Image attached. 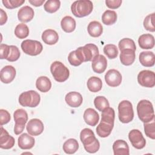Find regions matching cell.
Returning <instances> with one entry per match:
<instances>
[{
    "mask_svg": "<svg viewBox=\"0 0 155 155\" xmlns=\"http://www.w3.org/2000/svg\"><path fill=\"white\" fill-rule=\"evenodd\" d=\"M101 120L96 128L97 134L101 137H107L114 127L115 112L113 108L108 107L102 111Z\"/></svg>",
    "mask_w": 155,
    "mask_h": 155,
    "instance_id": "1",
    "label": "cell"
},
{
    "mask_svg": "<svg viewBox=\"0 0 155 155\" xmlns=\"http://www.w3.org/2000/svg\"><path fill=\"white\" fill-rule=\"evenodd\" d=\"M80 139L88 153H94L99 150L100 143L91 129L88 128L83 129L80 133Z\"/></svg>",
    "mask_w": 155,
    "mask_h": 155,
    "instance_id": "2",
    "label": "cell"
},
{
    "mask_svg": "<svg viewBox=\"0 0 155 155\" xmlns=\"http://www.w3.org/2000/svg\"><path fill=\"white\" fill-rule=\"evenodd\" d=\"M137 113L139 119L143 123L149 122L154 119L153 106L148 100L143 99L138 102Z\"/></svg>",
    "mask_w": 155,
    "mask_h": 155,
    "instance_id": "3",
    "label": "cell"
},
{
    "mask_svg": "<svg viewBox=\"0 0 155 155\" xmlns=\"http://www.w3.org/2000/svg\"><path fill=\"white\" fill-rule=\"evenodd\" d=\"M93 2L90 0H78L71 5L73 15L77 18H83L89 15L93 11Z\"/></svg>",
    "mask_w": 155,
    "mask_h": 155,
    "instance_id": "4",
    "label": "cell"
},
{
    "mask_svg": "<svg viewBox=\"0 0 155 155\" xmlns=\"http://www.w3.org/2000/svg\"><path fill=\"white\" fill-rule=\"evenodd\" d=\"M118 117L119 120L124 124H127L133 120L134 118V111L131 102L124 100L119 104Z\"/></svg>",
    "mask_w": 155,
    "mask_h": 155,
    "instance_id": "5",
    "label": "cell"
},
{
    "mask_svg": "<svg viewBox=\"0 0 155 155\" xmlns=\"http://www.w3.org/2000/svg\"><path fill=\"white\" fill-rule=\"evenodd\" d=\"M50 71L54 79L58 82H63L68 79L70 71L63 63L60 61H54L50 65Z\"/></svg>",
    "mask_w": 155,
    "mask_h": 155,
    "instance_id": "6",
    "label": "cell"
},
{
    "mask_svg": "<svg viewBox=\"0 0 155 155\" xmlns=\"http://www.w3.org/2000/svg\"><path fill=\"white\" fill-rule=\"evenodd\" d=\"M41 97L38 93L34 90H29L22 93L19 97L18 101L22 107H36L40 103Z\"/></svg>",
    "mask_w": 155,
    "mask_h": 155,
    "instance_id": "7",
    "label": "cell"
},
{
    "mask_svg": "<svg viewBox=\"0 0 155 155\" xmlns=\"http://www.w3.org/2000/svg\"><path fill=\"white\" fill-rule=\"evenodd\" d=\"M13 117L15 122L14 133L15 134L18 135L24 130L25 124L28 120V114L25 110L19 108L14 112Z\"/></svg>",
    "mask_w": 155,
    "mask_h": 155,
    "instance_id": "8",
    "label": "cell"
},
{
    "mask_svg": "<svg viewBox=\"0 0 155 155\" xmlns=\"http://www.w3.org/2000/svg\"><path fill=\"white\" fill-rule=\"evenodd\" d=\"M21 48L24 53L30 56L39 54L43 49L42 44L36 40L26 39L22 42Z\"/></svg>",
    "mask_w": 155,
    "mask_h": 155,
    "instance_id": "9",
    "label": "cell"
},
{
    "mask_svg": "<svg viewBox=\"0 0 155 155\" xmlns=\"http://www.w3.org/2000/svg\"><path fill=\"white\" fill-rule=\"evenodd\" d=\"M137 82L142 87L152 88L155 85V74L153 71L142 70L137 75Z\"/></svg>",
    "mask_w": 155,
    "mask_h": 155,
    "instance_id": "10",
    "label": "cell"
},
{
    "mask_svg": "<svg viewBox=\"0 0 155 155\" xmlns=\"http://www.w3.org/2000/svg\"><path fill=\"white\" fill-rule=\"evenodd\" d=\"M128 139L133 147L140 150L143 148L146 145V140L140 131L137 129L131 130L128 133Z\"/></svg>",
    "mask_w": 155,
    "mask_h": 155,
    "instance_id": "11",
    "label": "cell"
},
{
    "mask_svg": "<svg viewBox=\"0 0 155 155\" xmlns=\"http://www.w3.org/2000/svg\"><path fill=\"white\" fill-rule=\"evenodd\" d=\"M105 81L110 87H116L122 82V75L117 70L110 69L105 75Z\"/></svg>",
    "mask_w": 155,
    "mask_h": 155,
    "instance_id": "12",
    "label": "cell"
},
{
    "mask_svg": "<svg viewBox=\"0 0 155 155\" xmlns=\"http://www.w3.org/2000/svg\"><path fill=\"white\" fill-rule=\"evenodd\" d=\"M27 132L31 136H39L41 134L44 129L42 122L39 119H32L28 121L26 126Z\"/></svg>",
    "mask_w": 155,
    "mask_h": 155,
    "instance_id": "13",
    "label": "cell"
},
{
    "mask_svg": "<svg viewBox=\"0 0 155 155\" xmlns=\"http://www.w3.org/2000/svg\"><path fill=\"white\" fill-rule=\"evenodd\" d=\"M84 59V62L92 61L99 54V49L94 44H87L83 47H80Z\"/></svg>",
    "mask_w": 155,
    "mask_h": 155,
    "instance_id": "14",
    "label": "cell"
},
{
    "mask_svg": "<svg viewBox=\"0 0 155 155\" xmlns=\"http://www.w3.org/2000/svg\"><path fill=\"white\" fill-rule=\"evenodd\" d=\"M15 143L13 137L10 136L2 126H1L0 135V147L2 149L8 150L12 148Z\"/></svg>",
    "mask_w": 155,
    "mask_h": 155,
    "instance_id": "15",
    "label": "cell"
},
{
    "mask_svg": "<svg viewBox=\"0 0 155 155\" xmlns=\"http://www.w3.org/2000/svg\"><path fill=\"white\" fill-rule=\"evenodd\" d=\"M16 69L13 66L6 65L1 70V81L4 84H9L14 80L16 76Z\"/></svg>",
    "mask_w": 155,
    "mask_h": 155,
    "instance_id": "16",
    "label": "cell"
},
{
    "mask_svg": "<svg viewBox=\"0 0 155 155\" xmlns=\"http://www.w3.org/2000/svg\"><path fill=\"white\" fill-rule=\"evenodd\" d=\"M107 66V59L102 54H98L92 60V69L96 73L101 74L104 73L106 70Z\"/></svg>",
    "mask_w": 155,
    "mask_h": 155,
    "instance_id": "17",
    "label": "cell"
},
{
    "mask_svg": "<svg viewBox=\"0 0 155 155\" xmlns=\"http://www.w3.org/2000/svg\"><path fill=\"white\" fill-rule=\"evenodd\" d=\"M65 100L66 103L70 107L72 108H77L82 104L83 98L79 93L76 91H70L66 94Z\"/></svg>",
    "mask_w": 155,
    "mask_h": 155,
    "instance_id": "18",
    "label": "cell"
},
{
    "mask_svg": "<svg viewBox=\"0 0 155 155\" xmlns=\"http://www.w3.org/2000/svg\"><path fill=\"white\" fill-rule=\"evenodd\" d=\"M83 117L85 123L92 127L96 126L99 120L98 113L91 108H88L85 110Z\"/></svg>",
    "mask_w": 155,
    "mask_h": 155,
    "instance_id": "19",
    "label": "cell"
},
{
    "mask_svg": "<svg viewBox=\"0 0 155 155\" xmlns=\"http://www.w3.org/2000/svg\"><path fill=\"white\" fill-rule=\"evenodd\" d=\"M35 139L28 134L27 133H23L18 139V147L22 150H30L35 145Z\"/></svg>",
    "mask_w": 155,
    "mask_h": 155,
    "instance_id": "20",
    "label": "cell"
},
{
    "mask_svg": "<svg viewBox=\"0 0 155 155\" xmlns=\"http://www.w3.org/2000/svg\"><path fill=\"white\" fill-rule=\"evenodd\" d=\"M35 12L33 9L30 6L25 5L21 7L18 12V18L22 22H28L34 17Z\"/></svg>",
    "mask_w": 155,
    "mask_h": 155,
    "instance_id": "21",
    "label": "cell"
},
{
    "mask_svg": "<svg viewBox=\"0 0 155 155\" xmlns=\"http://www.w3.org/2000/svg\"><path fill=\"white\" fill-rule=\"evenodd\" d=\"M114 155H129V147L127 142L124 140H117L113 145Z\"/></svg>",
    "mask_w": 155,
    "mask_h": 155,
    "instance_id": "22",
    "label": "cell"
},
{
    "mask_svg": "<svg viewBox=\"0 0 155 155\" xmlns=\"http://www.w3.org/2000/svg\"><path fill=\"white\" fill-rule=\"evenodd\" d=\"M139 60L140 63L144 67H153L155 62V55L153 51H142L139 54Z\"/></svg>",
    "mask_w": 155,
    "mask_h": 155,
    "instance_id": "23",
    "label": "cell"
},
{
    "mask_svg": "<svg viewBox=\"0 0 155 155\" xmlns=\"http://www.w3.org/2000/svg\"><path fill=\"white\" fill-rule=\"evenodd\" d=\"M138 44L142 49H152L154 46V38L149 33L143 34L139 37Z\"/></svg>",
    "mask_w": 155,
    "mask_h": 155,
    "instance_id": "24",
    "label": "cell"
},
{
    "mask_svg": "<svg viewBox=\"0 0 155 155\" xmlns=\"http://www.w3.org/2000/svg\"><path fill=\"white\" fill-rule=\"evenodd\" d=\"M120 61L121 63L126 66L131 65L135 60V51L131 49H125L120 51Z\"/></svg>",
    "mask_w": 155,
    "mask_h": 155,
    "instance_id": "25",
    "label": "cell"
},
{
    "mask_svg": "<svg viewBox=\"0 0 155 155\" xmlns=\"http://www.w3.org/2000/svg\"><path fill=\"white\" fill-rule=\"evenodd\" d=\"M42 39L47 45H54L59 40L58 33L53 29H47L42 34Z\"/></svg>",
    "mask_w": 155,
    "mask_h": 155,
    "instance_id": "26",
    "label": "cell"
},
{
    "mask_svg": "<svg viewBox=\"0 0 155 155\" xmlns=\"http://www.w3.org/2000/svg\"><path fill=\"white\" fill-rule=\"evenodd\" d=\"M80 48L78 47L76 50L71 51L68 56V61L71 65L79 66L84 62V59Z\"/></svg>",
    "mask_w": 155,
    "mask_h": 155,
    "instance_id": "27",
    "label": "cell"
},
{
    "mask_svg": "<svg viewBox=\"0 0 155 155\" xmlns=\"http://www.w3.org/2000/svg\"><path fill=\"white\" fill-rule=\"evenodd\" d=\"M87 31L90 36L93 38H97L102 34L103 27L99 22L93 21L90 22L88 25Z\"/></svg>",
    "mask_w": 155,
    "mask_h": 155,
    "instance_id": "28",
    "label": "cell"
},
{
    "mask_svg": "<svg viewBox=\"0 0 155 155\" xmlns=\"http://www.w3.org/2000/svg\"><path fill=\"white\" fill-rule=\"evenodd\" d=\"M36 87L41 92L46 93L51 88V81L47 76H40L36 79Z\"/></svg>",
    "mask_w": 155,
    "mask_h": 155,
    "instance_id": "29",
    "label": "cell"
},
{
    "mask_svg": "<svg viewBox=\"0 0 155 155\" xmlns=\"http://www.w3.org/2000/svg\"><path fill=\"white\" fill-rule=\"evenodd\" d=\"M62 29L66 33L73 32L76 28V21L70 16L64 17L61 21Z\"/></svg>",
    "mask_w": 155,
    "mask_h": 155,
    "instance_id": "30",
    "label": "cell"
},
{
    "mask_svg": "<svg viewBox=\"0 0 155 155\" xmlns=\"http://www.w3.org/2000/svg\"><path fill=\"white\" fill-rule=\"evenodd\" d=\"M87 85L88 89L90 91L96 93L102 89V82L99 78L96 76H91L88 79Z\"/></svg>",
    "mask_w": 155,
    "mask_h": 155,
    "instance_id": "31",
    "label": "cell"
},
{
    "mask_svg": "<svg viewBox=\"0 0 155 155\" xmlns=\"http://www.w3.org/2000/svg\"><path fill=\"white\" fill-rule=\"evenodd\" d=\"M62 148L64 151L67 154H74L79 148L78 142L76 139L73 138L68 139L64 143Z\"/></svg>",
    "mask_w": 155,
    "mask_h": 155,
    "instance_id": "32",
    "label": "cell"
},
{
    "mask_svg": "<svg viewBox=\"0 0 155 155\" xmlns=\"http://www.w3.org/2000/svg\"><path fill=\"white\" fill-rule=\"evenodd\" d=\"M117 21V14L113 10H107L102 15V21L106 25H111Z\"/></svg>",
    "mask_w": 155,
    "mask_h": 155,
    "instance_id": "33",
    "label": "cell"
},
{
    "mask_svg": "<svg viewBox=\"0 0 155 155\" xmlns=\"http://www.w3.org/2000/svg\"><path fill=\"white\" fill-rule=\"evenodd\" d=\"M15 35L19 39L27 38L29 35V28L28 26L24 23L18 24L15 29Z\"/></svg>",
    "mask_w": 155,
    "mask_h": 155,
    "instance_id": "34",
    "label": "cell"
},
{
    "mask_svg": "<svg viewBox=\"0 0 155 155\" xmlns=\"http://www.w3.org/2000/svg\"><path fill=\"white\" fill-rule=\"evenodd\" d=\"M61 2L59 0H48L47 1L44 5L45 11L48 13H53L58 11L60 8Z\"/></svg>",
    "mask_w": 155,
    "mask_h": 155,
    "instance_id": "35",
    "label": "cell"
},
{
    "mask_svg": "<svg viewBox=\"0 0 155 155\" xmlns=\"http://www.w3.org/2000/svg\"><path fill=\"white\" fill-rule=\"evenodd\" d=\"M94 105L95 107L101 112L110 106L108 101L107 98L102 96H99L95 97L94 99Z\"/></svg>",
    "mask_w": 155,
    "mask_h": 155,
    "instance_id": "36",
    "label": "cell"
},
{
    "mask_svg": "<svg viewBox=\"0 0 155 155\" xmlns=\"http://www.w3.org/2000/svg\"><path fill=\"white\" fill-rule=\"evenodd\" d=\"M119 48L120 51L125 49H131L134 51L136 50V46L134 41L130 38H123L118 44Z\"/></svg>",
    "mask_w": 155,
    "mask_h": 155,
    "instance_id": "37",
    "label": "cell"
},
{
    "mask_svg": "<svg viewBox=\"0 0 155 155\" xmlns=\"http://www.w3.org/2000/svg\"><path fill=\"white\" fill-rule=\"evenodd\" d=\"M104 53L109 59H115L119 53L118 49L114 44H110L104 46L103 49Z\"/></svg>",
    "mask_w": 155,
    "mask_h": 155,
    "instance_id": "38",
    "label": "cell"
},
{
    "mask_svg": "<svg viewBox=\"0 0 155 155\" xmlns=\"http://www.w3.org/2000/svg\"><path fill=\"white\" fill-rule=\"evenodd\" d=\"M154 13H153L151 14H150L147 15L144 20H143V27L145 28V30L151 31V32H154L155 31V27L154 25Z\"/></svg>",
    "mask_w": 155,
    "mask_h": 155,
    "instance_id": "39",
    "label": "cell"
},
{
    "mask_svg": "<svg viewBox=\"0 0 155 155\" xmlns=\"http://www.w3.org/2000/svg\"><path fill=\"white\" fill-rule=\"evenodd\" d=\"M144 131L146 136L151 139H155V124L154 119L151 121L144 123Z\"/></svg>",
    "mask_w": 155,
    "mask_h": 155,
    "instance_id": "40",
    "label": "cell"
},
{
    "mask_svg": "<svg viewBox=\"0 0 155 155\" xmlns=\"http://www.w3.org/2000/svg\"><path fill=\"white\" fill-rule=\"evenodd\" d=\"M21 53L19 48L15 45H10V51L7 60L10 62H15L20 57Z\"/></svg>",
    "mask_w": 155,
    "mask_h": 155,
    "instance_id": "41",
    "label": "cell"
},
{
    "mask_svg": "<svg viewBox=\"0 0 155 155\" xmlns=\"http://www.w3.org/2000/svg\"><path fill=\"white\" fill-rule=\"evenodd\" d=\"M2 2L7 8L13 9L22 5L25 0H2Z\"/></svg>",
    "mask_w": 155,
    "mask_h": 155,
    "instance_id": "42",
    "label": "cell"
},
{
    "mask_svg": "<svg viewBox=\"0 0 155 155\" xmlns=\"http://www.w3.org/2000/svg\"><path fill=\"white\" fill-rule=\"evenodd\" d=\"M11 119L10 114L8 111L4 109L0 110V124L2 126L4 124H7Z\"/></svg>",
    "mask_w": 155,
    "mask_h": 155,
    "instance_id": "43",
    "label": "cell"
},
{
    "mask_svg": "<svg viewBox=\"0 0 155 155\" xmlns=\"http://www.w3.org/2000/svg\"><path fill=\"white\" fill-rule=\"evenodd\" d=\"M10 51V45L5 44H1L0 45V53L1 59H7Z\"/></svg>",
    "mask_w": 155,
    "mask_h": 155,
    "instance_id": "44",
    "label": "cell"
},
{
    "mask_svg": "<svg viewBox=\"0 0 155 155\" xmlns=\"http://www.w3.org/2000/svg\"><path fill=\"white\" fill-rule=\"evenodd\" d=\"M106 5L111 9H116L119 8L122 4L121 0H106Z\"/></svg>",
    "mask_w": 155,
    "mask_h": 155,
    "instance_id": "45",
    "label": "cell"
},
{
    "mask_svg": "<svg viewBox=\"0 0 155 155\" xmlns=\"http://www.w3.org/2000/svg\"><path fill=\"white\" fill-rule=\"evenodd\" d=\"M0 16H1V20H0V25H4L7 21V15L5 12L3 10V9L1 8L0 9Z\"/></svg>",
    "mask_w": 155,
    "mask_h": 155,
    "instance_id": "46",
    "label": "cell"
},
{
    "mask_svg": "<svg viewBox=\"0 0 155 155\" xmlns=\"http://www.w3.org/2000/svg\"><path fill=\"white\" fill-rule=\"evenodd\" d=\"M45 0H28V2L35 7H39L43 4Z\"/></svg>",
    "mask_w": 155,
    "mask_h": 155,
    "instance_id": "47",
    "label": "cell"
}]
</instances>
